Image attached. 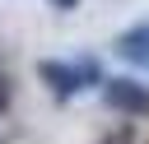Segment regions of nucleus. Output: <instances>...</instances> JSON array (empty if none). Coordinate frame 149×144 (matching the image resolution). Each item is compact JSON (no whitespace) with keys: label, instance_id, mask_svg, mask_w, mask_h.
Masks as SVG:
<instances>
[{"label":"nucleus","instance_id":"nucleus-4","mask_svg":"<svg viewBox=\"0 0 149 144\" xmlns=\"http://www.w3.org/2000/svg\"><path fill=\"white\" fill-rule=\"evenodd\" d=\"M74 70H79V79H84V88H88V84H93V88L102 84V65H98L93 56H84V60H74Z\"/></svg>","mask_w":149,"mask_h":144},{"label":"nucleus","instance_id":"nucleus-2","mask_svg":"<svg viewBox=\"0 0 149 144\" xmlns=\"http://www.w3.org/2000/svg\"><path fill=\"white\" fill-rule=\"evenodd\" d=\"M37 79L65 102V98H74L79 88H84V79H79V70L70 65V60H37Z\"/></svg>","mask_w":149,"mask_h":144},{"label":"nucleus","instance_id":"nucleus-8","mask_svg":"<svg viewBox=\"0 0 149 144\" xmlns=\"http://www.w3.org/2000/svg\"><path fill=\"white\" fill-rule=\"evenodd\" d=\"M0 74H5V70H0Z\"/></svg>","mask_w":149,"mask_h":144},{"label":"nucleus","instance_id":"nucleus-9","mask_svg":"<svg viewBox=\"0 0 149 144\" xmlns=\"http://www.w3.org/2000/svg\"><path fill=\"white\" fill-rule=\"evenodd\" d=\"M0 144H5V139H0Z\"/></svg>","mask_w":149,"mask_h":144},{"label":"nucleus","instance_id":"nucleus-7","mask_svg":"<svg viewBox=\"0 0 149 144\" xmlns=\"http://www.w3.org/2000/svg\"><path fill=\"white\" fill-rule=\"evenodd\" d=\"M102 144H130V135H107Z\"/></svg>","mask_w":149,"mask_h":144},{"label":"nucleus","instance_id":"nucleus-3","mask_svg":"<svg viewBox=\"0 0 149 144\" xmlns=\"http://www.w3.org/2000/svg\"><path fill=\"white\" fill-rule=\"evenodd\" d=\"M116 56H121V60H135V65H144V60H149V23H135V28H126V33L116 37Z\"/></svg>","mask_w":149,"mask_h":144},{"label":"nucleus","instance_id":"nucleus-6","mask_svg":"<svg viewBox=\"0 0 149 144\" xmlns=\"http://www.w3.org/2000/svg\"><path fill=\"white\" fill-rule=\"evenodd\" d=\"M51 9H61V14H70V9H79V0H47Z\"/></svg>","mask_w":149,"mask_h":144},{"label":"nucleus","instance_id":"nucleus-5","mask_svg":"<svg viewBox=\"0 0 149 144\" xmlns=\"http://www.w3.org/2000/svg\"><path fill=\"white\" fill-rule=\"evenodd\" d=\"M5 111H9V79L0 74V116H5Z\"/></svg>","mask_w":149,"mask_h":144},{"label":"nucleus","instance_id":"nucleus-1","mask_svg":"<svg viewBox=\"0 0 149 144\" xmlns=\"http://www.w3.org/2000/svg\"><path fill=\"white\" fill-rule=\"evenodd\" d=\"M102 102L126 116H149V88L135 79H102Z\"/></svg>","mask_w":149,"mask_h":144}]
</instances>
